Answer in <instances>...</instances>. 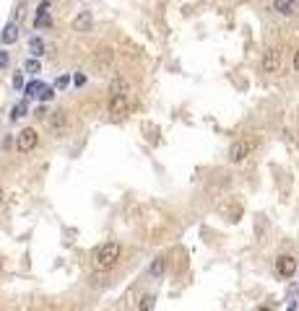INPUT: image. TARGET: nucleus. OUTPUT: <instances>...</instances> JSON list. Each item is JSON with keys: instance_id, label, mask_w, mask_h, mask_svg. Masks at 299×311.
I'll return each instance as SVG.
<instances>
[{"instance_id": "30", "label": "nucleus", "mask_w": 299, "mask_h": 311, "mask_svg": "<svg viewBox=\"0 0 299 311\" xmlns=\"http://www.w3.org/2000/svg\"><path fill=\"white\" fill-rule=\"evenodd\" d=\"M237 3H245V0H237Z\"/></svg>"}, {"instance_id": "2", "label": "nucleus", "mask_w": 299, "mask_h": 311, "mask_svg": "<svg viewBox=\"0 0 299 311\" xmlns=\"http://www.w3.org/2000/svg\"><path fill=\"white\" fill-rule=\"evenodd\" d=\"M252 148H255V140H250V137H239V140H234V143L229 145V161H232V164L245 161L247 156L252 153Z\"/></svg>"}, {"instance_id": "5", "label": "nucleus", "mask_w": 299, "mask_h": 311, "mask_svg": "<svg viewBox=\"0 0 299 311\" xmlns=\"http://www.w3.org/2000/svg\"><path fill=\"white\" fill-rule=\"evenodd\" d=\"M294 272H296V259L289 257V254H281L276 259V275L283 277V280H289V277H294Z\"/></svg>"}, {"instance_id": "24", "label": "nucleus", "mask_w": 299, "mask_h": 311, "mask_svg": "<svg viewBox=\"0 0 299 311\" xmlns=\"http://www.w3.org/2000/svg\"><path fill=\"white\" fill-rule=\"evenodd\" d=\"M68 81H70V78H68V75H63V78L57 81V88H65V86H68Z\"/></svg>"}, {"instance_id": "8", "label": "nucleus", "mask_w": 299, "mask_h": 311, "mask_svg": "<svg viewBox=\"0 0 299 311\" xmlns=\"http://www.w3.org/2000/svg\"><path fill=\"white\" fill-rule=\"evenodd\" d=\"M91 24H94L91 11H81V13L76 16V19H73V29L81 31V34H88V31H91Z\"/></svg>"}, {"instance_id": "1", "label": "nucleus", "mask_w": 299, "mask_h": 311, "mask_svg": "<svg viewBox=\"0 0 299 311\" xmlns=\"http://www.w3.org/2000/svg\"><path fill=\"white\" fill-rule=\"evenodd\" d=\"M120 254H123V246L117 241H104L102 246L94 249V267L102 272H110L112 267H117Z\"/></svg>"}, {"instance_id": "4", "label": "nucleus", "mask_w": 299, "mask_h": 311, "mask_svg": "<svg viewBox=\"0 0 299 311\" xmlns=\"http://www.w3.org/2000/svg\"><path fill=\"white\" fill-rule=\"evenodd\" d=\"M37 143H39V135H37V130H34V127H24V130L16 135V148H19L21 153L34 150V148H37Z\"/></svg>"}, {"instance_id": "15", "label": "nucleus", "mask_w": 299, "mask_h": 311, "mask_svg": "<svg viewBox=\"0 0 299 311\" xmlns=\"http://www.w3.org/2000/svg\"><path fill=\"white\" fill-rule=\"evenodd\" d=\"M29 52H32L34 57L44 55V42H42L39 37H32V39H29Z\"/></svg>"}, {"instance_id": "14", "label": "nucleus", "mask_w": 299, "mask_h": 311, "mask_svg": "<svg viewBox=\"0 0 299 311\" xmlns=\"http://www.w3.org/2000/svg\"><path fill=\"white\" fill-rule=\"evenodd\" d=\"M154 306H156V295L154 293H146L143 298H141V303H138V311H154Z\"/></svg>"}, {"instance_id": "27", "label": "nucleus", "mask_w": 299, "mask_h": 311, "mask_svg": "<svg viewBox=\"0 0 299 311\" xmlns=\"http://www.w3.org/2000/svg\"><path fill=\"white\" fill-rule=\"evenodd\" d=\"M258 311H273V308H271V306H260Z\"/></svg>"}, {"instance_id": "18", "label": "nucleus", "mask_w": 299, "mask_h": 311, "mask_svg": "<svg viewBox=\"0 0 299 311\" xmlns=\"http://www.w3.org/2000/svg\"><path fill=\"white\" fill-rule=\"evenodd\" d=\"M26 114V101H19V104H13V109H11V119L16 122V119H21Z\"/></svg>"}, {"instance_id": "19", "label": "nucleus", "mask_w": 299, "mask_h": 311, "mask_svg": "<svg viewBox=\"0 0 299 311\" xmlns=\"http://www.w3.org/2000/svg\"><path fill=\"white\" fill-rule=\"evenodd\" d=\"M24 70H26V73H32V75H37V73L42 70V65H39V60H26V65H24Z\"/></svg>"}, {"instance_id": "10", "label": "nucleus", "mask_w": 299, "mask_h": 311, "mask_svg": "<svg viewBox=\"0 0 299 311\" xmlns=\"http://www.w3.org/2000/svg\"><path fill=\"white\" fill-rule=\"evenodd\" d=\"M110 96H128V81L123 75H115L110 83Z\"/></svg>"}, {"instance_id": "28", "label": "nucleus", "mask_w": 299, "mask_h": 311, "mask_svg": "<svg viewBox=\"0 0 299 311\" xmlns=\"http://www.w3.org/2000/svg\"><path fill=\"white\" fill-rule=\"evenodd\" d=\"M286 311H296V303H291V306H289V308H286Z\"/></svg>"}, {"instance_id": "12", "label": "nucleus", "mask_w": 299, "mask_h": 311, "mask_svg": "<svg viewBox=\"0 0 299 311\" xmlns=\"http://www.w3.org/2000/svg\"><path fill=\"white\" fill-rule=\"evenodd\" d=\"M296 3H299V0H276L273 8H276L281 16H291V13H294V8H296Z\"/></svg>"}, {"instance_id": "17", "label": "nucleus", "mask_w": 299, "mask_h": 311, "mask_svg": "<svg viewBox=\"0 0 299 311\" xmlns=\"http://www.w3.org/2000/svg\"><path fill=\"white\" fill-rule=\"evenodd\" d=\"M42 91H44V86L39 81H32V83L26 86V96L29 99H37V96H42Z\"/></svg>"}, {"instance_id": "7", "label": "nucleus", "mask_w": 299, "mask_h": 311, "mask_svg": "<svg viewBox=\"0 0 299 311\" xmlns=\"http://www.w3.org/2000/svg\"><path fill=\"white\" fill-rule=\"evenodd\" d=\"M130 112V96H110V114L112 117H125Z\"/></svg>"}, {"instance_id": "20", "label": "nucleus", "mask_w": 299, "mask_h": 311, "mask_svg": "<svg viewBox=\"0 0 299 311\" xmlns=\"http://www.w3.org/2000/svg\"><path fill=\"white\" fill-rule=\"evenodd\" d=\"M13 86H16V88H26V86H24V75H21V73L13 75Z\"/></svg>"}, {"instance_id": "25", "label": "nucleus", "mask_w": 299, "mask_h": 311, "mask_svg": "<svg viewBox=\"0 0 299 311\" xmlns=\"http://www.w3.org/2000/svg\"><path fill=\"white\" fill-rule=\"evenodd\" d=\"M294 70H296V73H299V52H296V55H294Z\"/></svg>"}, {"instance_id": "29", "label": "nucleus", "mask_w": 299, "mask_h": 311, "mask_svg": "<svg viewBox=\"0 0 299 311\" xmlns=\"http://www.w3.org/2000/svg\"><path fill=\"white\" fill-rule=\"evenodd\" d=\"M0 272H3V262H0Z\"/></svg>"}, {"instance_id": "16", "label": "nucleus", "mask_w": 299, "mask_h": 311, "mask_svg": "<svg viewBox=\"0 0 299 311\" xmlns=\"http://www.w3.org/2000/svg\"><path fill=\"white\" fill-rule=\"evenodd\" d=\"M50 127L57 132V130H63L65 127V112H60V109H57V112L52 114V119H50Z\"/></svg>"}, {"instance_id": "3", "label": "nucleus", "mask_w": 299, "mask_h": 311, "mask_svg": "<svg viewBox=\"0 0 299 311\" xmlns=\"http://www.w3.org/2000/svg\"><path fill=\"white\" fill-rule=\"evenodd\" d=\"M94 65L99 68V73H110L115 68V50L112 47H96L94 50Z\"/></svg>"}, {"instance_id": "23", "label": "nucleus", "mask_w": 299, "mask_h": 311, "mask_svg": "<svg viewBox=\"0 0 299 311\" xmlns=\"http://www.w3.org/2000/svg\"><path fill=\"white\" fill-rule=\"evenodd\" d=\"M6 65H8V52L0 50V68H6Z\"/></svg>"}, {"instance_id": "11", "label": "nucleus", "mask_w": 299, "mask_h": 311, "mask_svg": "<svg viewBox=\"0 0 299 311\" xmlns=\"http://www.w3.org/2000/svg\"><path fill=\"white\" fill-rule=\"evenodd\" d=\"M34 26H50V3H39V11L34 16Z\"/></svg>"}, {"instance_id": "13", "label": "nucleus", "mask_w": 299, "mask_h": 311, "mask_svg": "<svg viewBox=\"0 0 299 311\" xmlns=\"http://www.w3.org/2000/svg\"><path fill=\"white\" fill-rule=\"evenodd\" d=\"M164 270H167V257H156L154 262H151V277H161L164 275Z\"/></svg>"}, {"instance_id": "22", "label": "nucleus", "mask_w": 299, "mask_h": 311, "mask_svg": "<svg viewBox=\"0 0 299 311\" xmlns=\"http://www.w3.org/2000/svg\"><path fill=\"white\" fill-rule=\"evenodd\" d=\"M42 101H50L52 99V88H47V86H44V91H42V96H39Z\"/></svg>"}, {"instance_id": "9", "label": "nucleus", "mask_w": 299, "mask_h": 311, "mask_svg": "<svg viewBox=\"0 0 299 311\" xmlns=\"http://www.w3.org/2000/svg\"><path fill=\"white\" fill-rule=\"evenodd\" d=\"M19 39V21H8L3 26V34H0V42L3 44H13Z\"/></svg>"}, {"instance_id": "21", "label": "nucleus", "mask_w": 299, "mask_h": 311, "mask_svg": "<svg viewBox=\"0 0 299 311\" xmlns=\"http://www.w3.org/2000/svg\"><path fill=\"white\" fill-rule=\"evenodd\" d=\"M73 83H76V86H83V83H86V75H83V73H76V75H73Z\"/></svg>"}, {"instance_id": "6", "label": "nucleus", "mask_w": 299, "mask_h": 311, "mask_svg": "<svg viewBox=\"0 0 299 311\" xmlns=\"http://www.w3.org/2000/svg\"><path fill=\"white\" fill-rule=\"evenodd\" d=\"M260 65H263V73H276V70L281 68V50H276V47L265 50Z\"/></svg>"}, {"instance_id": "26", "label": "nucleus", "mask_w": 299, "mask_h": 311, "mask_svg": "<svg viewBox=\"0 0 299 311\" xmlns=\"http://www.w3.org/2000/svg\"><path fill=\"white\" fill-rule=\"evenodd\" d=\"M3 200H6V192H3V187H0V205H3Z\"/></svg>"}]
</instances>
